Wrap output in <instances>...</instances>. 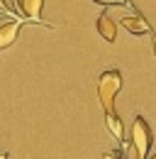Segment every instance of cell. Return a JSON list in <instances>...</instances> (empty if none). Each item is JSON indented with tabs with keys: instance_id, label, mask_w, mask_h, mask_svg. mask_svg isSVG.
<instances>
[{
	"instance_id": "5",
	"label": "cell",
	"mask_w": 156,
	"mask_h": 159,
	"mask_svg": "<svg viewBox=\"0 0 156 159\" xmlns=\"http://www.w3.org/2000/svg\"><path fill=\"white\" fill-rule=\"evenodd\" d=\"M41 7H44V0H20V10L27 20L37 22V25H46V22H41Z\"/></svg>"
},
{
	"instance_id": "10",
	"label": "cell",
	"mask_w": 156,
	"mask_h": 159,
	"mask_svg": "<svg viewBox=\"0 0 156 159\" xmlns=\"http://www.w3.org/2000/svg\"><path fill=\"white\" fill-rule=\"evenodd\" d=\"M0 159H7V154H5V152H0Z\"/></svg>"
},
{
	"instance_id": "1",
	"label": "cell",
	"mask_w": 156,
	"mask_h": 159,
	"mask_svg": "<svg viewBox=\"0 0 156 159\" xmlns=\"http://www.w3.org/2000/svg\"><path fill=\"white\" fill-rule=\"evenodd\" d=\"M122 91V74L117 69L110 71H102L100 79H98V98L102 103V110H115V98L117 93Z\"/></svg>"
},
{
	"instance_id": "11",
	"label": "cell",
	"mask_w": 156,
	"mask_h": 159,
	"mask_svg": "<svg viewBox=\"0 0 156 159\" xmlns=\"http://www.w3.org/2000/svg\"><path fill=\"white\" fill-rule=\"evenodd\" d=\"M0 17H2V10H0Z\"/></svg>"
},
{
	"instance_id": "2",
	"label": "cell",
	"mask_w": 156,
	"mask_h": 159,
	"mask_svg": "<svg viewBox=\"0 0 156 159\" xmlns=\"http://www.w3.org/2000/svg\"><path fill=\"white\" fill-rule=\"evenodd\" d=\"M151 127H149V122L141 118V115H136L134 118V125H132V144H134L136 149V157L139 159H146L149 154V149H151Z\"/></svg>"
},
{
	"instance_id": "7",
	"label": "cell",
	"mask_w": 156,
	"mask_h": 159,
	"mask_svg": "<svg viewBox=\"0 0 156 159\" xmlns=\"http://www.w3.org/2000/svg\"><path fill=\"white\" fill-rule=\"evenodd\" d=\"M105 125H107V130L112 132V137L117 142H124V127H122V120L117 115L115 110H107L105 113Z\"/></svg>"
},
{
	"instance_id": "3",
	"label": "cell",
	"mask_w": 156,
	"mask_h": 159,
	"mask_svg": "<svg viewBox=\"0 0 156 159\" xmlns=\"http://www.w3.org/2000/svg\"><path fill=\"white\" fill-rule=\"evenodd\" d=\"M22 25L24 22L20 20V17H10L7 22L0 25V52L17 42V34H20V30H22Z\"/></svg>"
},
{
	"instance_id": "12",
	"label": "cell",
	"mask_w": 156,
	"mask_h": 159,
	"mask_svg": "<svg viewBox=\"0 0 156 159\" xmlns=\"http://www.w3.org/2000/svg\"><path fill=\"white\" fill-rule=\"evenodd\" d=\"M151 159H156V154H154V157H151Z\"/></svg>"
},
{
	"instance_id": "9",
	"label": "cell",
	"mask_w": 156,
	"mask_h": 159,
	"mask_svg": "<svg viewBox=\"0 0 156 159\" xmlns=\"http://www.w3.org/2000/svg\"><path fill=\"white\" fill-rule=\"evenodd\" d=\"M0 10H2V12H7V15L12 12V7H10V2H7V0H0Z\"/></svg>"
},
{
	"instance_id": "6",
	"label": "cell",
	"mask_w": 156,
	"mask_h": 159,
	"mask_svg": "<svg viewBox=\"0 0 156 159\" xmlns=\"http://www.w3.org/2000/svg\"><path fill=\"white\" fill-rule=\"evenodd\" d=\"M95 25H98V34H100L105 42H115L117 39V25L110 20L107 12H100V17H98Z\"/></svg>"
},
{
	"instance_id": "4",
	"label": "cell",
	"mask_w": 156,
	"mask_h": 159,
	"mask_svg": "<svg viewBox=\"0 0 156 159\" xmlns=\"http://www.w3.org/2000/svg\"><path fill=\"white\" fill-rule=\"evenodd\" d=\"M119 25L127 30V32H132V34H151V27H149V22L144 20V17H139V15H124Z\"/></svg>"
},
{
	"instance_id": "8",
	"label": "cell",
	"mask_w": 156,
	"mask_h": 159,
	"mask_svg": "<svg viewBox=\"0 0 156 159\" xmlns=\"http://www.w3.org/2000/svg\"><path fill=\"white\" fill-rule=\"evenodd\" d=\"M102 159H122V152H117V149H110V152H105Z\"/></svg>"
}]
</instances>
